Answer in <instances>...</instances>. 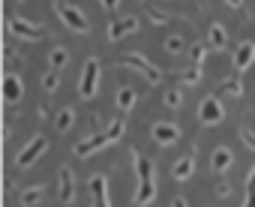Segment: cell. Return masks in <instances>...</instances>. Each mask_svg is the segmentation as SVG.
Segmentation results:
<instances>
[{
	"mask_svg": "<svg viewBox=\"0 0 255 207\" xmlns=\"http://www.w3.org/2000/svg\"><path fill=\"white\" fill-rule=\"evenodd\" d=\"M54 15H57L60 24L69 27L72 33H78V36H87V33H90V18L81 12V6L66 3V0H54Z\"/></svg>",
	"mask_w": 255,
	"mask_h": 207,
	"instance_id": "7a4b0ae2",
	"label": "cell"
},
{
	"mask_svg": "<svg viewBox=\"0 0 255 207\" xmlns=\"http://www.w3.org/2000/svg\"><path fill=\"white\" fill-rule=\"evenodd\" d=\"M231 165H234V153H231L228 147H216V150L210 153V168H213V174H225Z\"/></svg>",
	"mask_w": 255,
	"mask_h": 207,
	"instance_id": "9a60e30c",
	"label": "cell"
},
{
	"mask_svg": "<svg viewBox=\"0 0 255 207\" xmlns=\"http://www.w3.org/2000/svg\"><path fill=\"white\" fill-rule=\"evenodd\" d=\"M66 63H69V51H66L63 45H57V48H51V51H48V66H51V69H57V72H60Z\"/></svg>",
	"mask_w": 255,
	"mask_h": 207,
	"instance_id": "44dd1931",
	"label": "cell"
},
{
	"mask_svg": "<svg viewBox=\"0 0 255 207\" xmlns=\"http://www.w3.org/2000/svg\"><path fill=\"white\" fill-rule=\"evenodd\" d=\"M21 96H24V81L15 72H6L3 75V99H6V105H15Z\"/></svg>",
	"mask_w": 255,
	"mask_h": 207,
	"instance_id": "7c38bea8",
	"label": "cell"
},
{
	"mask_svg": "<svg viewBox=\"0 0 255 207\" xmlns=\"http://www.w3.org/2000/svg\"><path fill=\"white\" fill-rule=\"evenodd\" d=\"M6 27H9V33H12L15 39H24V42H39V39H45V27H42V24H33V21H27V18H21V15H12V18L6 21Z\"/></svg>",
	"mask_w": 255,
	"mask_h": 207,
	"instance_id": "277c9868",
	"label": "cell"
},
{
	"mask_svg": "<svg viewBox=\"0 0 255 207\" xmlns=\"http://www.w3.org/2000/svg\"><path fill=\"white\" fill-rule=\"evenodd\" d=\"M177 78H180V84H198V81H201V66H189V69H183Z\"/></svg>",
	"mask_w": 255,
	"mask_h": 207,
	"instance_id": "4316f807",
	"label": "cell"
},
{
	"mask_svg": "<svg viewBox=\"0 0 255 207\" xmlns=\"http://www.w3.org/2000/svg\"><path fill=\"white\" fill-rule=\"evenodd\" d=\"M195 174V150H189V153H183L177 162H174V168H171V177L177 180V183H183V180H189Z\"/></svg>",
	"mask_w": 255,
	"mask_h": 207,
	"instance_id": "4fadbf2b",
	"label": "cell"
},
{
	"mask_svg": "<svg viewBox=\"0 0 255 207\" xmlns=\"http://www.w3.org/2000/svg\"><path fill=\"white\" fill-rule=\"evenodd\" d=\"M246 195H255V168H252L249 177H246Z\"/></svg>",
	"mask_w": 255,
	"mask_h": 207,
	"instance_id": "4dcf8cb0",
	"label": "cell"
},
{
	"mask_svg": "<svg viewBox=\"0 0 255 207\" xmlns=\"http://www.w3.org/2000/svg\"><path fill=\"white\" fill-rule=\"evenodd\" d=\"M129 153H132V165H135V174H138V189H135L132 201H135V207H147L156 198V165H153V159L141 156L135 147Z\"/></svg>",
	"mask_w": 255,
	"mask_h": 207,
	"instance_id": "6da1fadb",
	"label": "cell"
},
{
	"mask_svg": "<svg viewBox=\"0 0 255 207\" xmlns=\"http://www.w3.org/2000/svg\"><path fill=\"white\" fill-rule=\"evenodd\" d=\"M120 63H123L126 69H132V72H138V75H141V78H144V81H147L150 87L162 84V78H165V75H162V69H159V66H156L153 60H147L144 54H126V57H123Z\"/></svg>",
	"mask_w": 255,
	"mask_h": 207,
	"instance_id": "3957f363",
	"label": "cell"
},
{
	"mask_svg": "<svg viewBox=\"0 0 255 207\" xmlns=\"http://www.w3.org/2000/svg\"><path fill=\"white\" fill-rule=\"evenodd\" d=\"M45 150H48V138H45V135H33V138H30V141L18 150L15 165H18V168H30V165H33V162L45 153Z\"/></svg>",
	"mask_w": 255,
	"mask_h": 207,
	"instance_id": "8992f818",
	"label": "cell"
},
{
	"mask_svg": "<svg viewBox=\"0 0 255 207\" xmlns=\"http://www.w3.org/2000/svg\"><path fill=\"white\" fill-rule=\"evenodd\" d=\"M222 87H225V93H228V96H234V99H240V96H243V81H237V78H225V81H222Z\"/></svg>",
	"mask_w": 255,
	"mask_h": 207,
	"instance_id": "83f0119b",
	"label": "cell"
},
{
	"mask_svg": "<svg viewBox=\"0 0 255 207\" xmlns=\"http://www.w3.org/2000/svg\"><path fill=\"white\" fill-rule=\"evenodd\" d=\"M162 48H165L168 54H183V51H186V39H183L180 33H171V36L162 39Z\"/></svg>",
	"mask_w": 255,
	"mask_h": 207,
	"instance_id": "7402d4cb",
	"label": "cell"
},
{
	"mask_svg": "<svg viewBox=\"0 0 255 207\" xmlns=\"http://www.w3.org/2000/svg\"><path fill=\"white\" fill-rule=\"evenodd\" d=\"M135 99H138V90L129 87V84H123L117 90V96H114V105H117V111H132L135 108Z\"/></svg>",
	"mask_w": 255,
	"mask_h": 207,
	"instance_id": "e0dca14e",
	"label": "cell"
},
{
	"mask_svg": "<svg viewBox=\"0 0 255 207\" xmlns=\"http://www.w3.org/2000/svg\"><path fill=\"white\" fill-rule=\"evenodd\" d=\"M255 63V42L252 39H246V42H240L237 48H234V69H249Z\"/></svg>",
	"mask_w": 255,
	"mask_h": 207,
	"instance_id": "5bb4252c",
	"label": "cell"
},
{
	"mask_svg": "<svg viewBox=\"0 0 255 207\" xmlns=\"http://www.w3.org/2000/svg\"><path fill=\"white\" fill-rule=\"evenodd\" d=\"M150 138L159 144V147H171L180 141V126L177 123H168V120H156L150 126Z\"/></svg>",
	"mask_w": 255,
	"mask_h": 207,
	"instance_id": "9c48e42d",
	"label": "cell"
},
{
	"mask_svg": "<svg viewBox=\"0 0 255 207\" xmlns=\"http://www.w3.org/2000/svg\"><path fill=\"white\" fill-rule=\"evenodd\" d=\"M207 45L216 48V51H222V48L228 45V33H225V27H222L219 21L210 24V30H207Z\"/></svg>",
	"mask_w": 255,
	"mask_h": 207,
	"instance_id": "d6986e66",
	"label": "cell"
},
{
	"mask_svg": "<svg viewBox=\"0 0 255 207\" xmlns=\"http://www.w3.org/2000/svg\"><path fill=\"white\" fill-rule=\"evenodd\" d=\"M138 30H141V18H138V15H120V18H114V21L108 24V39H111V42H120V39L132 36V33H138Z\"/></svg>",
	"mask_w": 255,
	"mask_h": 207,
	"instance_id": "52a82bcc",
	"label": "cell"
},
{
	"mask_svg": "<svg viewBox=\"0 0 255 207\" xmlns=\"http://www.w3.org/2000/svg\"><path fill=\"white\" fill-rule=\"evenodd\" d=\"M147 15H150V21H153V24H165V21H171V18H174V15H165L162 9H150Z\"/></svg>",
	"mask_w": 255,
	"mask_h": 207,
	"instance_id": "f1b7e54d",
	"label": "cell"
},
{
	"mask_svg": "<svg viewBox=\"0 0 255 207\" xmlns=\"http://www.w3.org/2000/svg\"><path fill=\"white\" fill-rule=\"evenodd\" d=\"M39 84H42L45 93H54V90L60 87V72H57V69H48V72L39 78Z\"/></svg>",
	"mask_w": 255,
	"mask_h": 207,
	"instance_id": "d4e9b609",
	"label": "cell"
},
{
	"mask_svg": "<svg viewBox=\"0 0 255 207\" xmlns=\"http://www.w3.org/2000/svg\"><path fill=\"white\" fill-rule=\"evenodd\" d=\"M216 195H219V198H228V195H231V186H228V183H216Z\"/></svg>",
	"mask_w": 255,
	"mask_h": 207,
	"instance_id": "d6a6232c",
	"label": "cell"
},
{
	"mask_svg": "<svg viewBox=\"0 0 255 207\" xmlns=\"http://www.w3.org/2000/svg\"><path fill=\"white\" fill-rule=\"evenodd\" d=\"M78 93H81V99H93L99 93V57H87L84 60L81 81H78Z\"/></svg>",
	"mask_w": 255,
	"mask_h": 207,
	"instance_id": "5b68a950",
	"label": "cell"
},
{
	"mask_svg": "<svg viewBox=\"0 0 255 207\" xmlns=\"http://www.w3.org/2000/svg\"><path fill=\"white\" fill-rule=\"evenodd\" d=\"M171 207H189V201H186V198H183V195H177V198H174V201H171Z\"/></svg>",
	"mask_w": 255,
	"mask_h": 207,
	"instance_id": "836d02e7",
	"label": "cell"
},
{
	"mask_svg": "<svg viewBox=\"0 0 255 207\" xmlns=\"http://www.w3.org/2000/svg\"><path fill=\"white\" fill-rule=\"evenodd\" d=\"M87 189H90L93 201H111L108 198V180H105V174H93L90 183H87Z\"/></svg>",
	"mask_w": 255,
	"mask_h": 207,
	"instance_id": "ac0fdd59",
	"label": "cell"
},
{
	"mask_svg": "<svg viewBox=\"0 0 255 207\" xmlns=\"http://www.w3.org/2000/svg\"><path fill=\"white\" fill-rule=\"evenodd\" d=\"M102 147H108V138H105V132H102V135L81 138V141L72 147V153H75L78 159H87V156H93V153H96V150H102Z\"/></svg>",
	"mask_w": 255,
	"mask_h": 207,
	"instance_id": "8fae6325",
	"label": "cell"
},
{
	"mask_svg": "<svg viewBox=\"0 0 255 207\" xmlns=\"http://www.w3.org/2000/svg\"><path fill=\"white\" fill-rule=\"evenodd\" d=\"M240 138H243V144H246V147H249V150H252V153H255V132H252V129H246V126H243V129H240Z\"/></svg>",
	"mask_w": 255,
	"mask_h": 207,
	"instance_id": "f546056e",
	"label": "cell"
},
{
	"mask_svg": "<svg viewBox=\"0 0 255 207\" xmlns=\"http://www.w3.org/2000/svg\"><path fill=\"white\" fill-rule=\"evenodd\" d=\"M57 198H60V204H72V198H75V174H72V168H60V174H57Z\"/></svg>",
	"mask_w": 255,
	"mask_h": 207,
	"instance_id": "30bf717a",
	"label": "cell"
},
{
	"mask_svg": "<svg viewBox=\"0 0 255 207\" xmlns=\"http://www.w3.org/2000/svg\"><path fill=\"white\" fill-rule=\"evenodd\" d=\"M42 198H45V186L42 183H33V186H27V189L18 192V204L21 207H39Z\"/></svg>",
	"mask_w": 255,
	"mask_h": 207,
	"instance_id": "2e32d148",
	"label": "cell"
},
{
	"mask_svg": "<svg viewBox=\"0 0 255 207\" xmlns=\"http://www.w3.org/2000/svg\"><path fill=\"white\" fill-rule=\"evenodd\" d=\"M162 102H165V108H180L183 105V87H168Z\"/></svg>",
	"mask_w": 255,
	"mask_h": 207,
	"instance_id": "603a6c76",
	"label": "cell"
},
{
	"mask_svg": "<svg viewBox=\"0 0 255 207\" xmlns=\"http://www.w3.org/2000/svg\"><path fill=\"white\" fill-rule=\"evenodd\" d=\"M57 132H69L72 129V123H75V108L72 105H63L60 111H57Z\"/></svg>",
	"mask_w": 255,
	"mask_h": 207,
	"instance_id": "ffe728a7",
	"label": "cell"
},
{
	"mask_svg": "<svg viewBox=\"0 0 255 207\" xmlns=\"http://www.w3.org/2000/svg\"><path fill=\"white\" fill-rule=\"evenodd\" d=\"M207 51H210L207 42H195V45L189 48V63H192V66H201V63L207 60Z\"/></svg>",
	"mask_w": 255,
	"mask_h": 207,
	"instance_id": "cb8c5ba5",
	"label": "cell"
},
{
	"mask_svg": "<svg viewBox=\"0 0 255 207\" xmlns=\"http://www.w3.org/2000/svg\"><path fill=\"white\" fill-rule=\"evenodd\" d=\"M198 120L204 126H216L225 120V108H222V102L216 96H204L201 99V105H198Z\"/></svg>",
	"mask_w": 255,
	"mask_h": 207,
	"instance_id": "ba28073f",
	"label": "cell"
},
{
	"mask_svg": "<svg viewBox=\"0 0 255 207\" xmlns=\"http://www.w3.org/2000/svg\"><path fill=\"white\" fill-rule=\"evenodd\" d=\"M90 207H111V201H93Z\"/></svg>",
	"mask_w": 255,
	"mask_h": 207,
	"instance_id": "d590c367",
	"label": "cell"
},
{
	"mask_svg": "<svg viewBox=\"0 0 255 207\" xmlns=\"http://www.w3.org/2000/svg\"><path fill=\"white\" fill-rule=\"evenodd\" d=\"M225 3H228V6H234V9H240V6H243V0H225Z\"/></svg>",
	"mask_w": 255,
	"mask_h": 207,
	"instance_id": "e575fe53",
	"label": "cell"
},
{
	"mask_svg": "<svg viewBox=\"0 0 255 207\" xmlns=\"http://www.w3.org/2000/svg\"><path fill=\"white\" fill-rule=\"evenodd\" d=\"M99 3H102V9H105V12H114V9L120 6V0H99Z\"/></svg>",
	"mask_w": 255,
	"mask_h": 207,
	"instance_id": "1f68e13d",
	"label": "cell"
},
{
	"mask_svg": "<svg viewBox=\"0 0 255 207\" xmlns=\"http://www.w3.org/2000/svg\"><path fill=\"white\" fill-rule=\"evenodd\" d=\"M123 132H126V123H123V120H114V123L105 129V138H108V144L120 141V138H123Z\"/></svg>",
	"mask_w": 255,
	"mask_h": 207,
	"instance_id": "484cf974",
	"label": "cell"
}]
</instances>
